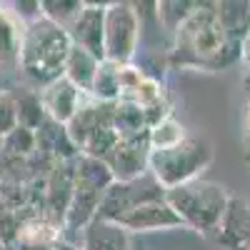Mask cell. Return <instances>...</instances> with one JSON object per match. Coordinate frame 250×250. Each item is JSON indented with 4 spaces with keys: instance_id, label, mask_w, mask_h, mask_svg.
<instances>
[{
    "instance_id": "obj_1",
    "label": "cell",
    "mask_w": 250,
    "mask_h": 250,
    "mask_svg": "<svg viewBox=\"0 0 250 250\" xmlns=\"http://www.w3.org/2000/svg\"><path fill=\"white\" fill-rule=\"evenodd\" d=\"M240 62V43L228 38L215 3H198L173 30L170 65L183 70L218 73Z\"/></svg>"
},
{
    "instance_id": "obj_2",
    "label": "cell",
    "mask_w": 250,
    "mask_h": 250,
    "mask_svg": "<svg viewBox=\"0 0 250 250\" xmlns=\"http://www.w3.org/2000/svg\"><path fill=\"white\" fill-rule=\"evenodd\" d=\"M70 48H73V40L68 30L58 28L48 18L40 15L33 23H25L18 68L35 85L45 88L48 83L62 75V65H65Z\"/></svg>"
},
{
    "instance_id": "obj_3",
    "label": "cell",
    "mask_w": 250,
    "mask_h": 250,
    "mask_svg": "<svg viewBox=\"0 0 250 250\" xmlns=\"http://www.w3.org/2000/svg\"><path fill=\"white\" fill-rule=\"evenodd\" d=\"M230 193L220 183L213 180H193L165 193V200L180 218L185 230H195L200 235H215L223 223V215L230 203Z\"/></svg>"
},
{
    "instance_id": "obj_4",
    "label": "cell",
    "mask_w": 250,
    "mask_h": 250,
    "mask_svg": "<svg viewBox=\"0 0 250 250\" xmlns=\"http://www.w3.org/2000/svg\"><path fill=\"white\" fill-rule=\"evenodd\" d=\"M113 183H115V178L103 160L78 155L75 188H73V195L68 203V210L62 215V240H65V233H73V235L85 233V228L98 218L100 203Z\"/></svg>"
},
{
    "instance_id": "obj_5",
    "label": "cell",
    "mask_w": 250,
    "mask_h": 250,
    "mask_svg": "<svg viewBox=\"0 0 250 250\" xmlns=\"http://www.w3.org/2000/svg\"><path fill=\"white\" fill-rule=\"evenodd\" d=\"M213 163V148L203 138L180 140L173 148L150 150L148 158V173L150 178L163 188V193L180 188L185 183H193L200 178V173Z\"/></svg>"
},
{
    "instance_id": "obj_6",
    "label": "cell",
    "mask_w": 250,
    "mask_h": 250,
    "mask_svg": "<svg viewBox=\"0 0 250 250\" xmlns=\"http://www.w3.org/2000/svg\"><path fill=\"white\" fill-rule=\"evenodd\" d=\"M140 43V10L135 3H108L105 5V35L103 48L105 60L133 62Z\"/></svg>"
},
{
    "instance_id": "obj_7",
    "label": "cell",
    "mask_w": 250,
    "mask_h": 250,
    "mask_svg": "<svg viewBox=\"0 0 250 250\" xmlns=\"http://www.w3.org/2000/svg\"><path fill=\"white\" fill-rule=\"evenodd\" d=\"M108 223L118 225L120 230H125L128 235L185 230L183 223H180V218L173 213V208L168 205V200H165V195L143 200V203L133 205L130 210H125L123 215H118L115 220H108Z\"/></svg>"
},
{
    "instance_id": "obj_8",
    "label": "cell",
    "mask_w": 250,
    "mask_h": 250,
    "mask_svg": "<svg viewBox=\"0 0 250 250\" xmlns=\"http://www.w3.org/2000/svg\"><path fill=\"white\" fill-rule=\"evenodd\" d=\"M148 158H150V143L148 135L138 138H118V145L105 158L115 183H133L143 175H148Z\"/></svg>"
},
{
    "instance_id": "obj_9",
    "label": "cell",
    "mask_w": 250,
    "mask_h": 250,
    "mask_svg": "<svg viewBox=\"0 0 250 250\" xmlns=\"http://www.w3.org/2000/svg\"><path fill=\"white\" fill-rule=\"evenodd\" d=\"M105 5L108 3H85L83 13L68 30L73 45L85 48L98 60H105V48H103V35H105Z\"/></svg>"
},
{
    "instance_id": "obj_10",
    "label": "cell",
    "mask_w": 250,
    "mask_h": 250,
    "mask_svg": "<svg viewBox=\"0 0 250 250\" xmlns=\"http://www.w3.org/2000/svg\"><path fill=\"white\" fill-rule=\"evenodd\" d=\"M38 95H40V105L45 110V118H50L60 125H68L75 118V113L80 108V100L85 93H80L68 78L60 75L58 80L48 83L45 88H40Z\"/></svg>"
},
{
    "instance_id": "obj_11",
    "label": "cell",
    "mask_w": 250,
    "mask_h": 250,
    "mask_svg": "<svg viewBox=\"0 0 250 250\" xmlns=\"http://www.w3.org/2000/svg\"><path fill=\"white\" fill-rule=\"evenodd\" d=\"M215 240L225 250H250V205L240 198H230Z\"/></svg>"
},
{
    "instance_id": "obj_12",
    "label": "cell",
    "mask_w": 250,
    "mask_h": 250,
    "mask_svg": "<svg viewBox=\"0 0 250 250\" xmlns=\"http://www.w3.org/2000/svg\"><path fill=\"white\" fill-rule=\"evenodd\" d=\"M25 23L10 5H0V68L13 70L20 65V45H23Z\"/></svg>"
},
{
    "instance_id": "obj_13",
    "label": "cell",
    "mask_w": 250,
    "mask_h": 250,
    "mask_svg": "<svg viewBox=\"0 0 250 250\" xmlns=\"http://www.w3.org/2000/svg\"><path fill=\"white\" fill-rule=\"evenodd\" d=\"M80 248L83 250H133L128 233L100 218H95L85 228V233L80 235Z\"/></svg>"
},
{
    "instance_id": "obj_14",
    "label": "cell",
    "mask_w": 250,
    "mask_h": 250,
    "mask_svg": "<svg viewBox=\"0 0 250 250\" xmlns=\"http://www.w3.org/2000/svg\"><path fill=\"white\" fill-rule=\"evenodd\" d=\"M98 65H100V60L95 55H90L85 48H80V45H73L68 58H65V65H62V78H68L80 93L88 95L90 88H93Z\"/></svg>"
},
{
    "instance_id": "obj_15",
    "label": "cell",
    "mask_w": 250,
    "mask_h": 250,
    "mask_svg": "<svg viewBox=\"0 0 250 250\" xmlns=\"http://www.w3.org/2000/svg\"><path fill=\"white\" fill-rule=\"evenodd\" d=\"M113 128L118 138H138V135H148L150 123L145 110H140L135 103L118 100L113 103Z\"/></svg>"
},
{
    "instance_id": "obj_16",
    "label": "cell",
    "mask_w": 250,
    "mask_h": 250,
    "mask_svg": "<svg viewBox=\"0 0 250 250\" xmlns=\"http://www.w3.org/2000/svg\"><path fill=\"white\" fill-rule=\"evenodd\" d=\"M88 95L100 100V103H118L120 100V62L100 60L93 88Z\"/></svg>"
},
{
    "instance_id": "obj_17",
    "label": "cell",
    "mask_w": 250,
    "mask_h": 250,
    "mask_svg": "<svg viewBox=\"0 0 250 250\" xmlns=\"http://www.w3.org/2000/svg\"><path fill=\"white\" fill-rule=\"evenodd\" d=\"M215 8L228 38L243 45V38L250 33V3H215Z\"/></svg>"
},
{
    "instance_id": "obj_18",
    "label": "cell",
    "mask_w": 250,
    "mask_h": 250,
    "mask_svg": "<svg viewBox=\"0 0 250 250\" xmlns=\"http://www.w3.org/2000/svg\"><path fill=\"white\" fill-rule=\"evenodd\" d=\"M188 133L183 128V123L170 115L160 118L155 125H150L148 130V143H150V150H163V148H173V145H178L180 140H185Z\"/></svg>"
},
{
    "instance_id": "obj_19",
    "label": "cell",
    "mask_w": 250,
    "mask_h": 250,
    "mask_svg": "<svg viewBox=\"0 0 250 250\" xmlns=\"http://www.w3.org/2000/svg\"><path fill=\"white\" fill-rule=\"evenodd\" d=\"M85 8V0H43L40 3V13L48 18L50 23H55L62 30H70L78 15Z\"/></svg>"
},
{
    "instance_id": "obj_20",
    "label": "cell",
    "mask_w": 250,
    "mask_h": 250,
    "mask_svg": "<svg viewBox=\"0 0 250 250\" xmlns=\"http://www.w3.org/2000/svg\"><path fill=\"white\" fill-rule=\"evenodd\" d=\"M15 108H18V125L20 128H28V130H38L40 123L45 120V110L40 105V95L28 90L23 95L15 98Z\"/></svg>"
},
{
    "instance_id": "obj_21",
    "label": "cell",
    "mask_w": 250,
    "mask_h": 250,
    "mask_svg": "<svg viewBox=\"0 0 250 250\" xmlns=\"http://www.w3.org/2000/svg\"><path fill=\"white\" fill-rule=\"evenodd\" d=\"M18 128V108L15 98L8 93H0V138H5L10 130Z\"/></svg>"
},
{
    "instance_id": "obj_22",
    "label": "cell",
    "mask_w": 250,
    "mask_h": 250,
    "mask_svg": "<svg viewBox=\"0 0 250 250\" xmlns=\"http://www.w3.org/2000/svg\"><path fill=\"white\" fill-rule=\"evenodd\" d=\"M240 62L245 68H250V33L243 38V45H240Z\"/></svg>"
},
{
    "instance_id": "obj_23",
    "label": "cell",
    "mask_w": 250,
    "mask_h": 250,
    "mask_svg": "<svg viewBox=\"0 0 250 250\" xmlns=\"http://www.w3.org/2000/svg\"><path fill=\"white\" fill-rule=\"evenodd\" d=\"M8 250H55V245H35V243H15Z\"/></svg>"
},
{
    "instance_id": "obj_24",
    "label": "cell",
    "mask_w": 250,
    "mask_h": 250,
    "mask_svg": "<svg viewBox=\"0 0 250 250\" xmlns=\"http://www.w3.org/2000/svg\"><path fill=\"white\" fill-rule=\"evenodd\" d=\"M243 133H245V138L250 140V100H248V105H245V115H243Z\"/></svg>"
},
{
    "instance_id": "obj_25",
    "label": "cell",
    "mask_w": 250,
    "mask_h": 250,
    "mask_svg": "<svg viewBox=\"0 0 250 250\" xmlns=\"http://www.w3.org/2000/svg\"><path fill=\"white\" fill-rule=\"evenodd\" d=\"M55 250H83V248L75 245V243H68V240H60V243L55 245Z\"/></svg>"
},
{
    "instance_id": "obj_26",
    "label": "cell",
    "mask_w": 250,
    "mask_h": 250,
    "mask_svg": "<svg viewBox=\"0 0 250 250\" xmlns=\"http://www.w3.org/2000/svg\"><path fill=\"white\" fill-rule=\"evenodd\" d=\"M0 250H8V248H5V245H3V243H0Z\"/></svg>"
}]
</instances>
